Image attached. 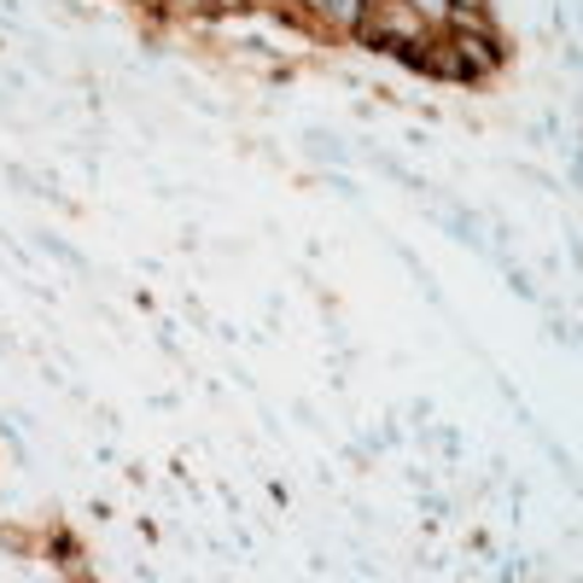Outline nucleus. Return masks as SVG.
<instances>
[{
	"instance_id": "1",
	"label": "nucleus",
	"mask_w": 583,
	"mask_h": 583,
	"mask_svg": "<svg viewBox=\"0 0 583 583\" xmlns=\"http://www.w3.org/2000/svg\"><path fill=\"white\" fill-rule=\"evenodd\" d=\"M415 12H421V18H444L449 0H415Z\"/></svg>"
}]
</instances>
